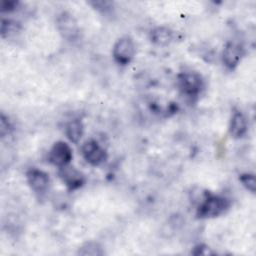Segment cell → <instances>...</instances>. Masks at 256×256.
<instances>
[{"label":"cell","instance_id":"1","mask_svg":"<svg viewBox=\"0 0 256 256\" xmlns=\"http://www.w3.org/2000/svg\"><path fill=\"white\" fill-rule=\"evenodd\" d=\"M230 207V201L220 195L206 193L197 207L196 215L201 219L215 218L224 214Z\"/></svg>","mask_w":256,"mask_h":256},{"label":"cell","instance_id":"2","mask_svg":"<svg viewBox=\"0 0 256 256\" xmlns=\"http://www.w3.org/2000/svg\"><path fill=\"white\" fill-rule=\"evenodd\" d=\"M177 86L183 95L189 98H195L203 90L204 81L197 72H181L177 76Z\"/></svg>","mask_w":256,"mask_h":256},{"label":"cell","instance_id":"3","mask_svg":"<svg viewBox=\"0 0 256 256\" xmlns=\"http://www.w3.org/2000/svg\"><path fill=\"white\" fill-rule=\"evenodd\" d=\"M136 45L134 40L128 36L120 37L113 45L112 56L120 65H128L135 57Z\"/></svg>","mask_w":256,"mask_h":256},{"label":"cell","instance_id":"4","mask_svg":"<svg viewBox=\"0 0 256 256\" xmlns=\"http://www.w3.org/2000/svg\"><path fill=\"white\" fill-rule=\"evenodd\" d=\"M56 26L61 36L67 41H76L80 35V28L75 17L67 12H61L56 18Z\"/></svg>","mask_w":256,"mask_h":256},{"label":"cell","instance_id":"5","mask_svg":"<svg viewBox=\"0 0 256 256\" xmlns=\"http://www.w3.org/2000/svg\"><path fill=\"white\" fill-rule=\"evenodd\" d=\"M73 158V151L70 145L64 141H57L51 147L48 153V160L58 168L70 164Z\"/></svg>","mask_w":256,"mask_h":256},{"label":"cell","instance_id":"6","mask_svg":"<svg viewBox=\"0 0 256 256\" xmlns=\"http://www.w3.org/2000/svg\"><path fill=\"white\" fill-rule=\"evenodd\" d=\"M81 152L85 161L92 166H99L107 159L106 150L94 139L85 141L81 147Z\"/></svg>","mask_w":256,"mask_h":256},{"label":"cell","instance_id":"7","mask_svg":"<svg viewBox=\"0 0 256 256\" xmlns=\"http://www.w3.org/2000/svg\"><path fill=\"white\" fill-rule=\"evenodd\" d=\"M26 179L30 188L37 194L45 193L50 185L49 175L38 168H30L26 172Z\"/></svg>","mask_w":256,"mask_h":256},{"label":"cell","instance_id":"8","mask_svg":"<svg viewBox=\"0 0 256 256\" xmlns=\"http://www.w3.org/2000/svg\"><path fill=\"white\" fill-rule=\"evenodd\" d=\"M244 56L243 47L235 42H227L222 51V62L229 69H235Z\"/></svg>","mask_w":256,"mask_h":256},{"label":"cell","instance_id":"9","mask_svg":"<svg viewBox=\"0 0 256 256\" xmlns=\"http://www.w3.org/2000/svg\"><path fill=\"white\" fill-rule=\"evenodd\" d=\"M59 176L66 187L72 191L82 187L86 181L85 176L70 164L59 168Z\"/></svg>","mask_w":256,"mask_h":256},{"label":"cell","instance_id":"10","mask_svg":"<svg viewBox=\"0 0 256 256\" xmlns=\"http://www.w3.org/2000/svg\"><path fill=\"white\" fill-rule=\"evenodd\" d=\"M248 131V121L246 116L240 112H233L230 123H229V133L232 138L240 139L246 135Z\"/></svg>","mask_w":256,"mask_h":256},{"label":"cell","instance_id":"11","mask_svg":"<svg viewBox=\"0 0 256 256\" xmlns=\"http://www.w3.org/2000/svg\"><path fill=\"white\" fill-rule=\"evenodd\" d=\"M150 40L158 46H167L174 40V31L168 27H156L150 32Z\"/></svg>","mask_w":256,"mask_h":256},{"label":"cell","instance_id":"12","mask_svg":"<svg viewBox=\"0 0 256 256\" xmlns=\"http://www.w3.org/2000/svg\"><path fill=\"white\" fill-rule=\"evenodd\" d=\"M84 133V126L81 120L73 119L70 120L65 127L66 137L72 143H78Z\"/></svg>","mask_w":256,"mask_h":256},{"label":"cell","instance_id":"13","mask_svg":"<svg viewBox=\"0 0 256 256\" xmlns=\"http://www.w3.org/2000/svg\"><path fill=\"white\" fill-rule=\"evenodd\" d=\"M104 253L105 252L103 247L99 243L94 241H89L84 243L81 247L78 248V251H77L78 255H84V256H87V255L98 256V255H103Z\"/></svg>","mask_w":256,"mask_h":256},{"label":"cell","instance_id":"14","mask_svg":"<svg viewBox=\"0 0 256 256\" xmlns=\"http://www.w3.org/2000/svg\"><path fill=\"white\" fill-rule=\"evenodd\" d=\"M21 30V25L19 22L11 20V19H5L2 18L1 20V36L3 38L5 37H9L12 35H15L16 33H18Z\"/></svg>","mask_w":256,"mask_h":256},{"label":"cell","instance_id":"15","mask_svg":"<svg viewBox=\"0 0 256 256\" xmlns=\"http://www.w3.org/2000/svg\"><path fill=\"white\" fill-rule=\"evenodd\" d=\"M239 180L242 185L251 193H255L256 191V180L255 175L252 173H243L239 175Z\"/></svg>","mask_w":256,"mask_h":256},{"label":"cell","instance_id":"16","mask_svg":"<svg viewBox=\"0 0 256 256\" xmlns=\"http://www.w3.org/2000/svg\"><path fill=\"white\" fill-rule=\"evenodd\" d=\"M12 131V125L8 119L7 116H5L3 113L1 114L0 118V135L2 138L8 136Z\"/></svg>","mask_w":256,"mask_h":256},{"label":"cell","instance_id":"17","mask_svg":"<svg viewBox=\"0 0 256 256\" xmlns=\"http://www.w3.org/2000/svg\"><path fill=\"white\" fill-rule=\"evenodd\" d=\"M89 4L93 5V7L96 10H98L102 13H107L113 7V3L109 2V1H94V2H90Z\"/></svg>","mask_w":256,"mask_h":256},{"label":"cell","instance_id":"18","mask_svg":"<svg viewBox=\"0 0 256 256\" xmlns=\"http://www.w3.org/2000/svg\"><path fill=\"white\" fill-rule=\"evenodd\" d=\"M19 6V2L18 1H7L4 0L1 2V12L2 13H9V12H13L15 11Z\"/></svg>","mask_w":256,"mask_h":256},{"label":"cell","instance_id":"19","mask_svg":"<svg viewBox=\"0 0 256 256\" xmlns=\"http://www.w3.org/2000/svg\"><path fill=\"white\" fill-rule=\"evenodd\" d=\"M192 254H194V255H212V254H215V252L211 248H209L207 245L200 244V245H197L194 247Z\"/></svg>","mask_w":256,"mask_h":256}]
</instances>
